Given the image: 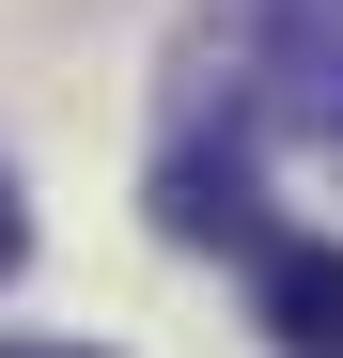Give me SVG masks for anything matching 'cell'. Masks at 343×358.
I'll use <instances>...</instances> for the list:
<instances>
[{
    "label": "cell",
    "mask_w": 343,
    "mask_h": 358,
    "mask_svg": "<svg viewBox=\"0 0 343 358\" xmlns=\"http://www.w3.org/2000/svg\"><path fill=\"white\" fill-rule=\"evenodd\" d=\"M265 296V343L281 358H343V234H281V250L250 265Z\"/></svg>",
    "instance_id": "3"
},
{
    "label": "cell",
    "mask_w": 343,
    "mask_h": 358,
    "mask_svg": "<svg viewBox=\"0 0 343 358\" xmlns=\"http://www.w3.org/2000/svg\"><path fill=\"white\" fill-rule=\"evenodd\" d=\"M156 234H172V250H250V265L281 250V218H265V187H250V156H234V141H218V156L188 141V156L156 171Z\"/></svg>",
    "instance_id": "2"
},
{
    "label": "cell",
    "mask_w": 343,
    "mask_h": 358,
    "mask_svg": "<svg viewBox=\"0 0 343 358\" xmlns=\"http://www.w3.org/2000/svg\"><path fill=\"white\" fill-rule=\"evenodd\" d=\"M31 265V203H16V171H0V280Z\"/></svg>",
    "instance_id": "4"
},
{
    "label": "cell",
    "mask_w": 343,
    "mask_h": 358,
    "mask_svg": "<svg viewBox=\"0 0 343 358\" xmlns=\"http://www.w3.org/2000/svg\"><path fill=\"white\" fill-rule=\"evenodd\" d=\"M234 47H250V94L281 125L343 141V0H234Z\"/></svg>",
    "instance_id": "1"
},
{
    "label": "cell",
    "mask_w": 343,
    "mask_h": 358,
    "mask_svg": "<svg viewBox=\"0 0 343 358\" xmlns=\"http://www.w3.org/2000/svg\"><path fill=\"white\" fill-rule=\"evenodd\" d=\"M0 358H94V343H0Z\"/></svg>",
    "instance_id": "5"
}]
</instances>
